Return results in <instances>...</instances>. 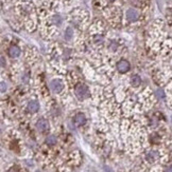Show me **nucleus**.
I'll return each instance as SVG.
<instances>
[{
	"mask_svg": "<svg viewBox=\"0 0 172 172\" xmlns=\"http://www.w3.org/2000/svg\"><path fill=\"white\" fill-rule=\"evenodd\" d=\"M74 93H76L77 97L79 99H85V98H88L90 96V92L88 87L85 85V83H78V85L74 87Z\"/></svg>",
	"mask_w": 172,
	"mask_h": 172,
	"instance_id": "nucleus-1",
	"label": "nucleus"
},
{
	"mask_svg": "<svg viewBox=\"0 0 172 172\" xmlns=\"http://www.w3.org/2000/svg\"><path fill=\"white\" fill-rule=\"evenodd\" d=\"M50 90L57 94L62 93L65 90V83L62 79L54 78L50 81Z\"/></svg>",
	"mask_w": 172,
	"mask_h": 172,
	"instance_id": "nucleus-2",
	"label": "nucleus"
},
{
	"mask_svg": "<svg viewBox=\"0 0 172 172\" xmlns=\"http://www.w3.org/2000/svg\"><path fill=\"white\" fill-rule=\"evenodd\" d=\"M131 68V64L128 60L126 59H121L117 62V71L121 74H124V73L129 72Z\"/></svg>",
	"mask_w": 172,
	"mask_h": 172,
	"instance_id": "nucleus-3",
	"label": "nucleus"
},
{
	"mask_svg": "<svg viewBox=\"0 0 172 172\" xmlns=\"http://www.w3.org/2000/svg\"><path fill=\"white\" fill-rule=\"evenodd\" d=\"M126 18L130 22H135L139 19V12L135 8H129L126 13Z\"/></svg>",
	"mask_w": 172,
	"mask_h": 172,
	"instance_id": "nucleus-4",
	"label": "nucleus"
},
{
	"mask_svg": "<svg viewBox=\"0 0 172 172\" xmlns=\"http://www.w3.org/2000/svg\"><path fill=\"white\" fill-rule=\"evenodd\" d=\"M36 128L40 132H46L47 130L49 129V122L47 119L45 118H40V119L37 120L36 122Z\"/></svg>",
	"mask_w": 172,
	"mask_h": 172,
	"instance_id": "nucleus-5",
	"label": "nucleus"
},
{
	"mask_svg": "<svg viewBox=\"0 0 172 172\" xmlns=\"http://www.w3.org/2000/svg\"><path fill=\"white\" fill-rule=\"evenodd\" d=\"M160 157V153H158L157 151H155V150H150L149 152H147L146 153V161H147L148 163H154L157 158Z\"/></svg>",
	"mask_w": 172,
	"mask_h": 172,
	"instance_id": "nucleus-6",
	"label": "nucleus"
},
{
	"mask_svg": "<svg viewBox=\"0 0 172 172\" xmlns=\"http://www.w3.org/2000/svg\"><path fill=\"white\" fill-rule=\"evenodd\" d=\"M8 54H9V56L12 58H17L18 56H20L21 50L19 49V47H17V46H11L8 50Z\"/></svg>",
	"mask_w": 172,
	"mask_h": 172,
	"instance_id": "nucleus-7",
	"label": "nucleus"
},
{
	"mask_svg": "<svg viewBox=\"0 0 172 172\" xmlns=\"http://www.w3.org/2000/svg\"><path fill=\"white\" fill-rule=\"evenodd\" d=\"M86 122V116L83 113H78L74 116V125L77 127H81L83 125H85Z\"/></svg>",
	"mask_w": 172,
	"mask_h": 172,
	"instance_id": "nucleus-8",
	"label": "nucleus"
},
{
	"mask_svg": "<svg viewBox=\"0 0 172 172\" xmlns=\"http://www.w3.org/2000/svg\"><path fill=\"white\" fill-rule=\"evenodd\" d=\"M28 110L31 113H36L38 110H40V104L36 100H31L28 104Z\"/></svg>",
	"mask_w": 172,
	"mask_h": 172,
	"instance_id": "nucleus-9",
	"label": "nucleus"
},
{
	"mask_svg": "<svg viewBox=\"0 0 172 172\" xmlns=\"http://www.w3.org/2000/svg\"><path fill=\"white\" fill-rule=\"evenodd\" d=\"M140 83H141V78L138 75H133V76L131 77V85H132V87L137 88L140 86Z\"/></svg>",
	"mask_w": 172,
	"mask_h": 172,
	"instance_id": "nucleus-10",
	"label": "nucleus"
},
{
	"mask_svg": "<svg viewBox=\"0 0 172 172\" xmlns=\"http://www.w3.org/2000/svg\"><path fill=\"white\" fill-rule=\"evenodd\" d=\"M57 139L54 135H49V136L46 138V144L48 146H54L55 144H57Z\"/></svg>",
	"mask_w": 172,
	"mask_h": 172,
	"instance_id": "nucleus-11",
	"label": "nucleus"
},
{
	"mask_svg": "<svg viewBox=\"0 0 172 172\" xmlns=\"http://www.w3.org/2000/svg\"><path fill=\"white\" fill-rule=\"evenodd\" d=\"M74 36V31L71 30V28H67L65 31V38L67 40H70Z\"/></svg>",
	"mask_w": 172,
	"mask_h": 172,
	"instance_id": "nucleus-12",
	"label": "nucleus"
},
{
	"mask_svg": "<svg viewBox=\"0 0 172 172\" xmlns=\"http://www.w3.org/2000/svg\"><path fill=\"white\" fill-rule=\"evenodd\" d=\"M156 95L158 96V98H165V93H164V91L163 90H157L156 91Z\"/></svg>",
	"mask_w": 172,
	"mask_h": 172,
	"instance_id": "nucleus-13",
	"label": "nucleus"
},
{
	"mask_svg": "<svg viewBox=\"0 0 172 172\" xmlns=\"http://www.w3.org/2000/svg\"><path fill=\"white\" fill-rule=\"evenodd\" d=\"M5 89H6V85L4 83V81H1V92L2 93L5 91Z\"/></svg>",
	"mask_w": 172,
	"mask_h": 172,
	"instance_id": "nucleus-14",
	"label": "nucleus"
},
{
	"mask_svg": "<svg viewBox=\"0 0 172 172\" xmlns=\"http://www.w3.org/2000/svg\"><path fill=\"white\" fill-rule=\"evenodd\" d=\"M1 66L2 67L5 66V61H4V57L3 56H1Z\"/></svg>",
	"mask_w": 172,
	"mask_h": 172,
	"instance_id": "nucleus-15",
	"label": "nucleus"
},
{
	"mask_svg": "<svg viewBox=\"0 0 172 172\" xmlns=\"http://www.w3.org/2000/svg\"><path fill=\"white\" fill-rule=\"evenodd\" d=\"M167 172H172V166L168 169V170H167Z\"/></svg>",
	"mask_w": 172,
	"mask_h": 172,
	"instance_id": "nucleus-16",
	"label": "nucleus"
},
{
	"mask_svg": "<svg viewBox=\"0 0 172 172\" xmlns=\"http://www.w3.org/2000/svg\"><path fill=\"white\" fill-rule=\"evenodd\" d=\"M107 1H115V0H107Z\"/></svg>",
	"mask_w": 172,
	"mask_h": 172,
	"instance_id": "nucleus-17",
	"label": "nucleus"
}]
</instances>
